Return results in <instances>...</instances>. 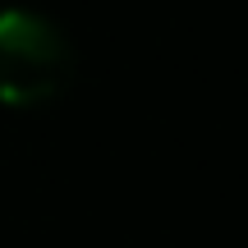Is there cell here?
<instances>
[{
    "mask_svg": "<svg viewBox=\"0 0 248 248\" xmlns=\"http://www.w3.org/2000/svg\"><path fill=\"white\" fill-rule=\"evenodd\" d=\"M74 78V51L64 32L37 9H0V101L32 110L55 101Z\"/></svg>",
    "mask_w": 248,
    "mask_h": 248,
    "instance_id": "6da1fadb",
    "label": "cell"
}]
</instances>
